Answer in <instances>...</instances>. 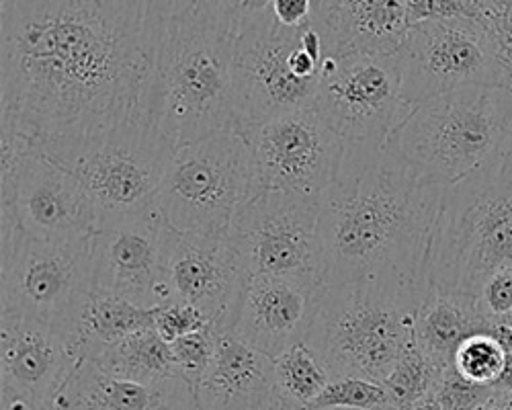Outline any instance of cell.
<instances>
[{
	"label": "cell",
	"instance_id": "41",
	"mask_svg": "<svg viewBox=\"0 0 512 410\" xmlns=\"http://www.w3.org/2000/svg\"><path fill=\"white\" fill-rule=\"evenodd\" d=\"M271 410H314V408L312 406H304V404H295V402H291V400H287V398H283L281 394L275 392Z\"/></svg>",
	"mask_w": 512,
	"mask_h": 410
},
{
	"label": "cell",
	"instance_id": "26",
	"mask_svg": "<svg viewBox=\"0 0 512 410\" xmlns=\"http://www.w3.org/2000/svg\"><path fill=\"white\" fill-rule=\"evenodd\" d=\"M275 392L283 398L312 406L330 384L328 369L306 343H297L273 359Z\"/></svg>",
	"mask_w": 512,
	"mask_h": 410
},
{
	"label": "cell",
	"instance_id": "36",
	"mask_svg": "<svg viewBox=\"0 0 512 410\" xmlns=\"http://www.w3.org/2000/svg\"><path fill=\"white\" fill-rule=\"evenodd\" d=\"M478 304L494 322H500L512 312V269L498 271L484 283L478 294Z\"/></svg>",
	"mask_w": 512,
	"mask_h": 410
},
{
	"label": "cell",
	"instance_id": "21",
	"mask_svg": "<svg viewBox=\"0 0 512 410\" xmlns=\"http://www.w3.org/2000/svg\"><path fill=\"white\" fill-rule=\"evenodd\" d=\"M273 359L232 331H218V347L195 400L201 410H271Z\"/></svg>",
	"mask_w": 512,
	"mask_h": 410
},
{
	"label": "cell",
	"instance_id": "2",
	"mask_svg": "<svg viewBox=\"0 0 512 410\" xmlns=\"http://www.w3.org/2000/svg\"><path fill=\"white\" fill-rule=\"evenodd\" d=\"M441 187L414 179L383 144H349L320 195L324 285H367L418 312L431 290Z\"/></svg>",
	"mask_w": 512,
	"mask_h": 410
},
{
	"label": "cell",
	"instance_id": "31",
	"mask_svg": "<svg viewBox=\"0 0 512 410\" xmlns=\"http://www.w3.org/2000/svg\"><path fill=\"white\" fill-rule=\"evenodd\" d=\"M170 347H173L179 378H183L193 390V394H197V388L207 374L213 355H216L218 328L209 326L205 331L187 335L175 343H170Z\"/></svg>",
	"mask_w": 512,
	"mask_h": 410
},
{
	"label": "cell",
	"instance_id": "35",
	"mask_svg": "<svg viewBox=\"0 0 512 410\" xmlns=\"http://www.w3.org/2000/svg\"><path fill=\"white\" fill-rule=\"evenodd\" d=\"M484 23L496 39L504 66L506 89L512 91V0H486Z\"/></svg>",
	"mask_w": 512,
	"mask_h": 410
},
{
	"label": "cell",
	"instance_id": "11",
	"mask_svg": "<svg viewBox=\"0 0 512 410\" xmlns=\"http://www.w3.org/2000/svg\"><path fill=\"white\" fill-rule=\"evenodd\" d=\"M228 238L248 277L267 275L322 290L326 281L320 199L261 191L236 214Z\"/></svg>",
	"mask_w": 512,
	"mask_h": 410
},
{
	"label": "cell",
	"instance_id": "15",
	"mask_svg": "<svg viewBox=\"0 0 512 410\" xmlns=\"http://www.w3.org/2000/svg\"><path fill=\"white\" fill-rule=\"evenodd\" d=\"M162 261L173 300L199 308L218 331H232L248 273L230 238L164 224Z\"/></svg>",
	"mask_w": 512,
	"mask_h": 410
},
{
	"label": "cell",
	"instance_id": "6",
	"mask_svg": "<svg viewBox=\"0 0 512 410\" xmlns=\"http://www.w3.org/2000/svg\"><path fill=\"white\" fill-rule=\"evenodd\" d=\"M416 310L367 285H324L306 345L330 378L383 384L414 343Z\"/></svg>",
	"mask_w": 512,
	"mask_h": 410
},
{
	"label": "cell",
	"instance_id": "38",
	"mask_svg": "<svg viewBox=\"0 0 512 410\" xmlns=\"http://www.w3.org/2000/svg\"><path fill=\"white\" fill-rule=\"evenodd\" d=\"M271 13L283 27H304L312 17V0H273Z\"/></svg>",
	"mask_w": 512,
	"mask_h": 410
},
{
	"label": "cell",
	"instance_id": "33",
	"mask_svg": "<svg viewBox=\"0 0 512 410\" xmlns=\"http://www.w3.org/2000/svg\"><path fill=\"white\" fill-rule=\"evenodd\" d=\"M451 19H486L484 0H408V23L451 21Z\"/></svg>",
	"mask_w": 512,
	"mask_h": 410
},
{
	"label": "cell",
	"instance_id": "18",
	"mask_svg": "<svg viewBox=\"0 0 512 410\" xmlns=\"http://www.w3.org/2000/svg\"><path fill=\"white\" fill-rule=\"evenodd\" d=\"M80 363L56 328L0 312V402L52 406Z\"/></svg>",
	"mask_w": 512,
	"mask_h": 410
},
{
	"label": "cell",
	"instance_id": "14",
	"mask_svg": "<svg viewBox=\"0 0 512 410\" xmlns=\"http://www.w3.org/2000/svg\"><path fill=\"white\" fill-rule=\"evenodd\" d=\"M252 158L256 193L320 195L338 179L347 142L312 109L293 111L242 132Z\"/></svg>",
	"mask_w": 512,
	"mask_h": 410
},
{
	"label": "cell",
	"instance_id": "10",
	"mask_svg": "<svg viewBox=\"0 0 512 410\" xmlns=\"http://www.w3.org/2000/svg\"><path fill=\"white\" fill-rule=\"evenodd\" d=\"M0 312L44 322L64 337L95 292L93 238L52 240L17 230L0 236Z\"/></svg>",
	"mask_w": 512,
	"mask_h": 410
},
{
	"label": "cell",
	"instance_id": "9",
	"mask_svg": "<svg viewBox=\"0 0 512 410\" xmlns=\"http://www.w3.org/2000/svg\"><path fill=\"white\" fill-rule=\"evenodd\" d=\"M256 195L250 148L238 130L177 148L158 193L166 226L203 236H228L242 205Z\"/></svg>",
	"mask_w": 512,
	"mask_h": 410
},
{
	"label": "cell",
	"instance_id": "32",
	"mask_svg": "<svg viewBox=\"0 0 512 410\" xmlns=\"http://www.w3.org/2000/svg\"><path fill=\"white\" fill-rule=\"evenodd\" d=\"M152 326L164 341L175 343L187 335L205 331V328L211 326V322L199 308L173 300L154 310Z\"/></svg>",
	"mask_w": 512,
	"mask_h": 410
},
{
	"label": "cell",
	"instance_id": "39",
	"mask_svg": "<svg viewBox=\"0 0 512 410\" xmlns=\"http://www.w3.org/2000/svg\"><path fill=\"white\" fill-rule=\"evenodd\" d=\"M482 410H512V392L494 388Z\"/></svg>",
	"mask_w": 512,
	"mask_h": 410
},
{
	"label": "cell",
	"instance_id": "16",
	"mask_svg": "<svg viewBox=\"0 0 512 410\" xmlns=\"http://www.w3.org/2000/svg\"><path fill=\"white\" fill-rule=\"evenodd\" d=\"M160 214L148 212L101 224L93 236L95 290L146 310L173 302L164 275Z\"/></svg>",
	"mask_w": 512,
	"mask_h": 410
},
{
	"label": "cell",
	"instance_id": "40",
	"mask_svg": "<svg viewBox=\"0 0 512 410\" xmlns=\"http://www.w3.org/2000/svg\"><path fill=\"white\" fill-rule=\"evenodd\" d=\"M494 388L512 392V353L506 355V363H504V369H502V376H500V380L496 382Z\"/></svg>",
	"mask_w": 512,
	"mask_h": 410
},
{
	"label": "cell",
	"instance_id": "13",
	"mask_svg": "<svg viewBox=\"0 0 512 410\" xmlns=\"http://www.w3.org/2000/svg\"><path fill=\"white\" fill-rule=\"evenodd\" d=\"M412 109L398 54L324 58L314 111L345 142L386 144Z\"/></svg>",
	"mask_w": 512,
	"mask_h": 410
},
{
	"label": "cell",
	"instance_id": "7",
	"mask_svg": "<svg viewBox=\"0 0 512 410\" xmlns=\"http://www.w3.org/2000/svg\"><path fill=\"white\" fill-rule=\"evenodd\" d=\"M39 152L84 185L105 224L156 210L177 148L134 115L103 134L52 144Z\"/></svg>",
	"mask_w": 512,
	"mask_h": 410
},
{
	"label": "cell",
	"instance_id": "27",
	"mask_svg": "<svg viewBox=\"0 0 512 410\" xmlns=\"http://www.w3.org/2000/svg\"><path fill=\"white\" fill-rule=\"evenodd\" d=\"M445 369L447 367L435 363L414 341L406 349L398 365L392 369L386 382H383V386H386L390 402L394 406H398L400 410H412L420 400L435 392Z\"/></svg>",
	"mask_w": 512,
	"mask_h": 410
},
{
	"label": "cell",
	"instance_id": "34",
	"mask_svg": "<svg viewBox=\"0 0 512 410\" xmlns=\"http://www.w3.org/2000/svg\"><path fill=\"white\" fill-rule=\"evenodd\" d=\"M494 388L480 386L474 382H467L461 378L455 367H447L441 382L437 384L433 396L447 408V410H482L486 400Z\"/></svg>",
	"mask_w": 512,
	"mask_h": 410
},
{
	"label": "cell",
	"instance_id": "44",
	"mask_svg": "<svg viewBox=\"0 0 512 410\" xmlns=\"http://www.w3.org/2000/svg\"><path fill=\"white\" fill-rule=\"evenodd\" d=\"M332 410H347V408H332ZM373 410H400V408H398V406H394V404L390 402V404H383V406L373 408Z\"/></svg>",
	"mask_w": 512,
	"mask_h": 410
},
{
	"label": "cell",
	"instance_id": "25",
	"mask_svg": "<svg viewBox=\"0 0 512 410\" xmlns=\"http://www.w3.org/2000/svg\"><path fill=\"white\" fill-rule=\"evenodd\" d=\"M93 363L115 378L140 384H158L179 378L173 347L156 333L154 326H146L125 337Z\"/></svg>",
	"mask_w": 512,
	"mask_h": 410
},
{
	"label": "cell",
	"instance_id": "46",
	"mask_svg": "<svg viewBox=\"0 0 512 410\" xmlns=\"http://www.w3.org/2000/svg\"><path fill=\"white\" fill-rule=\"evenodd\" d=\"M195 410H201V408H199V406H195Z\"/></svg>",
	"mask_w": 512,
	"mask_h": 410
},
{
	"label": "cell",
	"instance_id": "12",
	"mask_svg": "<svg viewBox=\"0 0 512 410\" xmlns=\"http://www.w3.org/2000/svg\"><path fill=\"white\" fill-rule=\"evenodd\" d=\"M398 58L402 93L412 107L455 91L506 87L498 44L484 21L451 19L412 25Z\"/></svg>",
	"mask_w": 512,
	"mask_h": 410
},
{
	"label": "cell",
	"instance_id": "30",
	"mask_svg": "<svg viewBox=\"0 0 512 410\" xmlns=\"http://www.w3.org/2000/svg\"><path fill=\"white\" fill-rule=\"evenodd\" d=\"M383 404H390L388 390L379 382L363 378H334L324 392L312 402L314 410H373Z\"/></svg>",
	"mask_w": 512,
	"mask_h": 410
},
{
	"label": "cell",
	"instance_id": "24",
	"mask_svg": "<svg viewBox=\"0 0 512 410\" xmlns=\"http://www.w3.org/2000/svg\"><path fill=\"white\" fill-rule=\"evenodd\" d=\"M152 316L154 310L95 290L64 339L80 361H95L125 337L152 326Z\"/></svg>",
	"mask_w": 512,
	"mask_h": 410
},
{
	"label": "cell",
	"instance_id": "28",
	"mask_svg": "<svg viewBox=\"0 0 512 410\" xmlns=\"http://www.w3.org/2000/svg\"><path fill=\"white\" fill-rule=\"evenodd\" d=\"M494 333H478L469 337L455 351L453 367L467 382L494 388L500 380L508 351Z\"/></svg>",
	"mask_w": 512,
	"mask_h": 410
},
{
	"label": "cell",
	"instance_id": "20",
	"mask_svg": "<svg viewBox=\"0 0 512 410\" xmlns=\"http://www.w3.org/2000/svg\"><path fill=\"white\" fill-rule=\"evenodd\" d=\"M310 25L326 58L398 54L408 35V0H312Z\"/></svg>",
	"mask_w": 512,
	"mask_h": 410
},
{
	"label": "cell",
	"instance_id": "4",
	"mask_svg": "<svg viewBox=\"0 0 512 410\" xmlns=\"http://www.w3.org/2000/svg\"><path fill=\"white\" fill-rule=\"evenodd\" d=\"M512 136V91L482 87L418 103L386 140L418 181L447 189L474 175Z\"/></svg>",
	"mask_w": 512,
	"mask_h": 410
},
{
	"label": "cell",
	"instance_id": "43",
	"mask_svg": "<svg viewBox=\"0 0 512 410\" xmlns=\"http://www.w3.org/2000/svg\"><path fill=\"white\" fill-rule=\"evenodd\" d=\"M3 410H58L54 404L52 406H41V408H33L21 402H3Z\"/></svg>",
	"mask_w": 512,
	"mask_h": 410
},
{
	"label": "cell",
	"instance_id": "19",
	"mask_svg": "<svg viewBox=\"0 0 512 410\" xmlns=\"http://www.w3.org/2000/svg\"><path fill=\"white\" fill-rule=\"evenodd\" d=\"M318 292L281 277H248L232 333L252 349L275 359L289 347L306 341Z\"/></svg>",
	"mask_w": 512,
	"mask_h": 410
},
{
	"label": "cell",
	"instance_id": "22",
	"mask_svg": "<svg viewBox=\"0 0 512 410\" xmlns=\"http://www.w3.org/2000/svg\"><path fill=\"white\" fill-rule=\"evenodd\" d=\"M54 406L58 410H195L197 400L183 378L140 384L115 378L93 361H82Z\"/></svg>",
	"mask_w": 512,
	"mask_h": 410
},
{
	"label": "cell",
	"instance_id": "37",
	"mask_svg": "<svg viewBox=\"0 0 512 410\" xmlns=\"http://www.w3.org/2000/svg\"><path fill=\"white\" fill-rule=\"evenodd\" d=\"M138 3L144 13L146 27L156 41L166 23L193 9L195 0H138Z\"/></svg>",
	"mask_w": 512,
	"mask_h": 410
},
{
	"label": "cell",
	"instance_id": "17",
	"mask_svg": "<svg viewBox=\"0 0 512 410\" xmlns=\"http://www.w3.org/2000/svg\"><path fill=\"white\" fill-rule=\"evenodd\" d=\"M11 210L19 228L35 238L82 240L101 228L95 199L66 169L37 148L21 164L13 191L0 203Z\"/></svg>",
	"mask_w": 512,
	"mask_h": 410
},
{
	"label": "cell",
	"instance_id": "5",
	"mask_svg": "<svg viewBox=\"0 0 512 410\" xmlns=\"http://www.w3.org/2000/svg\"><path fill=\"white\" fill-rule=\"evenodd\" d=\"M504 269H512V136L486 167L443 191L431 287L478 296Z\"/></svg>",
	"mask_w": 512,
	"mask_h": 410
},
{
	"label": "cell",
	"instance_id": "3",
	"mask_svg": "<svg viewBox=\"0 0 512 410\" xmlns=\"http://www.w3.org/2000/svg\"><path fill=\"white\" fill-rule=\"evenodd\" d=\"M234 44L228 33L193 9L168 21L156 39L136 115L175 148L238 130Z\"/></svg>",
	"mask_w": 512,
	"mask_h": 410
},
{
	"label": "cell",
	"instance_id": "42",
	"mask_svg": "<svg viewBox=\"0 0 512 410\" xmlns=\"http://www.w3.org/2000/svg\"><path fill=\"white\" fill-rule=\"evenodd\" d=\"M412 410H447V408L431 394V396H426L424 400H420Z\"/></svg>",
	"mask_w": 512,
	"mask_h": 410
},
{
	"label": "cell",
	"instance_id": "8",
	"mask_svg": "<svg viewBox=\"0 0 512 410\" xmlns=\"http://www.w3.org/2000/svg\"><path fill=\"white\" fill-rule=\"evenodd\" d=\"M324 46L316 29L283 27L271 15L234 44V113L238 132L312 109L322 82Z\"/></svg>",
	"mask_w": 512,
	"mask_h": 410
},
{
	"label": "cell",
	"instance_id": "23",
	"mask_svg": "<svg viewBox=\"0 0 512 410\" xmlns=\"http://www.w3.org/2000/svg\"><path fill=\"white\" fill-rule=\"evenodd\" d=\"M498 322L490 320L478 296L439 292L431 287L414 320V341L441 367L453 365L459 345L478 333H494Z\"/></svg>",
	"mask_w": 512,
	"mask_h": 410
},
{
	"label": "cell",
	"instance_id": "45",
	"mask_svg": "<svg viewBox=\"0 0 512 410\" xmlns=\"http://www.w3.org/2000/svg\"><path fill=\"white\" fill-rule=\"evenodd\" d=\"M500 322H502L504 326H508V328H510V331H512V312H510L508 316H504V318H502Z\"/></svg>",
	"mask_w": 512,
	"mask_h": 410
},
{
	"label": "cell",
	"instance_id": "1",
	"mask_svg": "<svg viewBox=\"0 0 512 410\" xmlns=\"http://www.w3.org/2000/svg\"><path fill=\"white\" fill-rule=\"evenodd\" d=\"M0 117L39 148L138 113L156 41L138 0H0Z\"/></svg>",
	"mask_w": 512,
	"mask_h": 410
},
{
	"label": "cell",
	"instance_id": "29",
	"mask_svg": "<svg viewBox=\"0 0 512 410\" xmlns=\"http://www.w3.org/2000/svg\"><path fill=\"white\" fill-rule=\"evenodd\" d=\"M271 5L273 0H195L193 11L236 41L273 15Z\"/></svg>",
	"mask_w": 512,
	"mask_h": 410
}]
</instances>
